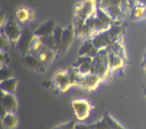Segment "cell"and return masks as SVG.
I'll return each mask as SVG.
<instances>
[{
    "instance_id": "6da1fadb",
    "label": "cell",
    "mask_w": 146,
    "mask_h": 129,
    "mask_svg": "<svg viewBox=\"0 0 146 129\" xmlns=\"http://www.w3.org/2000/svg\"><path fill=\"white\" fill-rule=\"evenodd\" d=\"M109 48L100 49L97 57L93 59L92 62V73L98 75L102 81L108 78L110 71H111L109 65Z\"/></svg>"
},
{
    "instance_id": "7a4b0ae2",
    "label": "cell",
    "mask_w": 146,
    "mask_h": 129,
    "mask_svg": "<svg viewBox=\"0 0 146 129\" xmlns=\"http://www.w3.org/2000/svg\"><path fill=\"white\" fill-rule=\"evenodd\" d=\"M102 81L101 78L95 73H89L87 75L77 74L75 85L84 89L86 92H93L98 88L99 83Z\"/></svg>"
},
{
    "instance_id": "3957f363",
    "label": "cell",
    "mask_w": 146,
    "mask_h": 129,
    "mask_svg": "<svg viewBox=\"0 0 146 129\" xmlns=\"http://www.w3.org/2000/svg\"><path fill=\"white\" fill-rule=\"evenodd\" d=\"M52 87L54 90L59 91V92H66L68 91L69 88L73 86L69 74L67 70H60L57 71L54 74V78L52 81Z\"/></svg>"
},
{
    "instance_id": "277c9868",
    "label": "cell",
    "mask_w": 146,
    "mask_h": 129,
    "mask_svg": "<svg viewBox=\"0 0 146 129\" xmlns=\"http://www.w3.org/2000/svg\"><path fill=\"white\" fill-rule=\"evenodd\" d=\"M35 33L31 31L30 29L27 27H25L22 31V35L20 37L18 42L16 43V49L17 51L24 56L25 54H29V50L31 47V43L33 39L35 38Z\"/></svg>"
},
{
    "instance_id": "5b68a950",
    "label": "cell",
    "mask_w": 146,
    "mask_h": 129,
    "mask_svg": "<svg viewBox=\"0 0 146 129\" xmlns=\"http://www.w3.org/2000/svg\"><path fill=\"white\" fill-rule=\"evenodd\" d=\"M71 107L76 118L79 121L86 120L90 115L92 108L90 102L85 99H75L71 102Z\"/></svg>"
},
{
    "instance_id": "8992f818",
    "label": "cell",
    "mask_w": 146,
    "mask_h": 129,
    "mask_svg": "<svg viewBox=\"0 0 146 129\" xmlns=\"http://www.w3.org/2000/svg\"><path fill=\"white\" fill-rule=\"evenodd\" d=\"M22 29L20 28L17 22L15 21L13 18H11L8 22H6L4 27H2V31L4 34L8 37V38L11 41V45H16V43L18 42L20 37L22 35Z\"/></svg>"
},
{
    "instance_id": "52a82bcc",
    "label": "cell",
    "mask_w": 146,
    "mask_h": 129,
    "mask_svg": "<svg viewBox=\"0 0 146 129\" xmlns=\"http://www.w3.org/2000/svg\"><path fill=\"white\" fill-rule=\"evenodd\" d=\"M22 62L27 69L34 72H38V73H45L48 69V67L40 59L31 54H27L22 56Z\"/></svg>"
},
{
    "instance_id": "ba28073f",
    "label": "cell",
    "mask_w": 146,
    "mask_h": 129,
    "mask_svg": "<svg viewBox=\"0 0 146 129\" xmlns=\"http://www.w3.org/2000/svg\"><path fill=\"white\" fill-rule=\"evenodd\" d=\"M97 8L98 5L96 0H84L82 3L76 5L75 12L77 16L82 18L84 20H86L90 16L96 15Z\"/></svg>"
},
{
    "instance_id": "9c48e42d",
    "label": "cell",
    "mask_w": 146,
    "mask_h": 129,
    "mask_svg": "<svg viewBox=\"0 0 146 129\" xmlns=\"http://www.w3.org/2000/svg\"><path fill=\"white\" fill-rule=\"evenodd\" d=\"M76 36H75L74 26H73V24L68 25L67 28H64L62 44L60 49L57 51V57H63V56L67 54Z\"/></svg>"
},
{
    "instance_id": "30bf717a",
    "label": "cell",
    "mask_w": 146,
    "mask_h": 129,
    "mask_svg": "<svg viewBox=\"0 0 146 129\" xmlns=\"http://www.w3.org/2000/svg\"><path fill=\"white\" fill-rule=\"evenodd\" d=\"M1 106H3L9 113H16L18 110V101L15 95L12 94H6L1 91Z\"/></svg>"
},
{
    "instance_id": "8fae6325",
    "label": "cell",
    "mask_w": 146,
    "mask_h": 129,
    "mask_svg": "<svg viewBox=\"0 0 146 129\" xmlns=\"http://www.w3.org/2000/svg\"><path fill=\"white\" fill-rule=\"evenodd\" d=\"M92 41L94 43V46L98 49H104L108 48L110 45L112 43V39L111 35H110L109 30L100 32L96 34L94 37L92 38Z\"/></svg>"
},
{
    "instance_id": "7c38bea8",
    "label": "cell",
    "mask_w": 146,
    "mask_h": 129,
    "mask_svg": "<svg viewBox=\"0 0 146 129\" xmlns=\"http://www.w3.org/2000/svg\"><path fill=\"white\" fill-rule=\"evenodd\" d=\"M55 27H56L55 22L54 20L50 19L45 22H43L40 26H38V28L34 32L35 36L38 38L45 37V36H51L54 34Z\"/></svg>"
},
{
    "instance_id": "4fadbf2b",
    "label": "cell",
    "mask_w": 146,
    "mask_h": 129,
    "mask_svg": "<svg viewBox=\"0 0 146 129\" xmlns=\"http://www.w3.org/2000/svg\"><path fill=\"white\" fill-rule=\"evenodd\" d=\"M109 65H110V69H111V71H114V70H117V69L124 68L125 65V61L122 57H120L119 55L110 51Z\"/></svg>"
},
{
    "instance_id": "5bb4252c",
    "label": "cell",
    "mask_w": 146,
    "mask_h": 129,
    "mask_svg": "<svg viewBox=\"0 0 146 129\" xmlns=\"http://www.w3.org/2000/svg\"><path fill=\"white\" fill-rule=\"evenodd\" d=\"M18 86V79L13 77L9 80L0 81V89L1 91L5 92L6 94H12L14 95Z\"/></svg>"
},
{
    "instance_id": "9a60e30c",
    "label": "cell",
    "mask_w": 146,
    "mask_h": 129,
    "mask_svg": "<svg viewBox=\"0 0 146 129\" xmlns=\"http://www.w3.org/2000/svg\"><path fill=\"white\" fill-rule=\"evenodd\" d=\"M108 48L111 52H114V54H116L117 55L120 56V57H122L125 62H128L127 52H125V48L124 43H123L122 39L115 41V42H112Z\"/></svg>"
},
{
    "instance_id": "2e32d148",
    "label": "cell",
    "mask_w": 146,
    "mask_h": 129,
    "mask_svg": "<svg viewBox=\"0 0 146 129\" xmlns=\"http://www.w3.org/2000/svg\"><path fill=\"white\" fill-rule=\"evenodd\" d=\"M144 18H146V6L135 3L134 7L131 9L130 19L132 21H139Z\"/></svg>"
},
{
    "instance_id": "e0dca14e",
    "label": "cell",
    "mask_w": 146,
    "mask_h": 129,
    "mask_svg": "<svg viewBox=\"0 0 146 129\" xmlns=\"http://www.w3.org/2000/svg\"><path fill=\"white\" fill-rule=\"evenodd\" d=\"M57 56V52L52 51L48 48H45L43 51L39 54L38 57L44 63L45 65L49 68V67L52 64V61L54 60V58Z\"/></svg>"
},
{
    "instance_id": "ac0fdd59",
    "label": "cell",
    "mask_w": 146,
    "mask_h": 129,
    "mask_svg": "<svg viewBox=\"0 0 146 129\" xmlns=\"http://www.w3.org/2000/svg\"><path fill=\"white\" fill-rule=\"evenodd\" d=\"M2 124L5 129H15L19 124L18 117L15 113H8L2 119Z\"/></svg>"
},
{
    "instance_id": "d6986e66",
    "label": "cell",
    "mask_w": 146,
    "mask_h": 129,
    "mask_svg": "<svg viewBox=\"0 0 146 129\" xmlns=\"http://www.w3.org/2000/svg\"><path fill=\"white\" fill-rule=\"evenodd\" d=\"M46 47L43 44V42L41 40L40 38H38V37H35V38L33 39V41L31 43V47L30 50H29V54H31L35 56H38L39 55V54L44 50Z\"/></svg>"
},
{
    "instance_id": "ffe728a7",
    "label": "cell",
    "mask_w": 146,
    "mask_h": 129,
    "mask_svg": "<svg viewBox=\"0 0 146 129\" xmlns=\"http://www.w3.org/2000/svg\"><path fill=\"white\" fill-rule=\"evenodd\" d=\"M103 9L108 13L109 16L113 20V21L119 20L120 16H122V14L124 13L120 5H111Z\"/></svg>"
},
{
    "instance_id": "44dd1931",
    "label": "cell",
    "mask_w": 146,
    "mask_h": 129,
    "mask_svg": "<svg viewBox=\"0 0 146 129\" xmlns=\"http://www.w3.org/2000/svg\"><path fill=\"white\" fill-rule=\"evenodd\" d=\"M15 17L17 21L23 24H25L26 22H30V9L20 8L15 12Z\"/></svg>"
},
{
    "instance_id": "7402d4cb",
    "label": "cell",
    "mask_w": 146,
    "mask_h": 129,
    "mask_svg": "<svg viewBox=\"0 0 146 129\" xmlns=\"http://www.w3.org/2000/svg\"><path fill=\"white\" fill-rule=\"evenodd\" d=\"M102 117H103L106 121L108 122V124H110L111 129H127L125 127H124L123 125L119 123L118 121H116L115 119L110 114V112L107 110H103V114H102Z\"/></svg>"
},
{
    "instance_id": "603a6c76",
    "label": "cell",
    "mask_w": 146,
    "mask_h": 129,
    "mask_svg": "<svg viewBox=\"0 0 146 129\" xmlns=\"http://www.w3.org/2000/svg\"><path fill=\"white\" fill-rule=\"evenodd\" d=\"M94 43L92 39H85L78 50V56H84L89 54V52L94 48Z\"/></svg>"
},
{
    "instance_id": "cb8c5ba5",
    "label": "cell",
    "mask_w": 146,
    "mask_h": 129,
    "mask_svg": "<svg viewBox=\"0 0 146 129\" xmlns=\"http://www.w3.org/2000/svg\"><path fill=\"white\" fill-rule=\"evenodd\" d=\"M14 76V71L11 67H9L7 65L1 64V68H0V81L11 79Z\"/></svg>"
},
{
    "instance_id": "d4e9b609",
    "label": "cell",
    "mask_w": 146,
    "mask_h": 129,
    "mask_svg": "<svg viewBox=\"0 0 146 129\" xmlns=\"http://www.w3.org/2000/svg\"><path fill=\"white\" fill-rule=\"evenodd\" d=\"M41 40L43 42V44L46 48H48L50 50H52V51L57 52V47H56V43L54 40V36H45V37H41Z\"/></svg>"
},
{
    "instance_id": "484cf974",
    "label": "cell",
    "mask_w": 146,
    "mask_h": 129,
    "mask_svg": "<svg viewBox=\"0 0 146 129\" xmlns=\"http://www.w3.org/2000/svg\"><path fill=\"white\" fill-rule=\"evenodd\" d=\"M63 33H64V28L61 25H56V27L54 29V32L52 36L54 38V40L56 43V47H57V51L61 47L62 44V38H63Z\"/></svg>"
},
{
    "instance_id": "4316f807",
    "label": "cell",
    "mask_w": 146,
    "mask_h": 129,
    "mask_svg": "<svg viewBox=\"0 0 146 129\" xmlns=\"http://www.w3.org/2000/svg\"><path fill=\"white\" fill-rule=\"evenodd\" d=\"M79 74L87 75L92 72V63H84V64L80 65L79 67H74Z\"/></svg>"
},
{
    "instance_id": "83f0119b",
    "label": "cell",
    "mask_w": 146,
    "mask_h": 129,
    "mask_svg": "<svg viewBox=\"0 0 146 129\" xmlns=\"http://www.w3.org/2000/svg\"><path fill=\"white\" fill-rule=\"evenodd\" d=\"M11 43L9 41V39L8 37L4 34L3 32H1V38H0V46H1V52H8L9 49V45Z\"/></svg>"
},
{
    "instance_id": "f1b7e54d",
    "label": "cell",
    "mask_w": 146,
    "mask_h": 129,
    "mask_svg": "<svg viewBox=\"0 0 146 129\" xmlns=\"http://www.w3.org/2000/svg\"><path fill=\"white\" fill-rule=\"evenodd\" d=\"M92 129H111L110 124H108V122L105 120V119L102 117L99 121H97L96 123L90 124Z\"/></svg>"
},
{
    "instance_id": "f546056e",
    "label": "cell",
    "mask_w": 146,
    "mask_h": 129,
    "mask_svg": "<svg viewBox=\"0 0 146 129\" xmlns=\"http://www.w3.org/2000/svg\"><path fill=\"white\" fill-rule=\"evenodd\" d=\"M93 62V58H91L90 56L88 55H84V56H78L77 60L75 61V63H73L72 67H77L80 65L84 64V63H92Z\"/></svg>"
},
{
    "instance_id": "4dcf8cb0",
    "label": "cell",
    "mask_w": 146,
    "mask_h": 129,
    "mask_svg": "<svg viewBox=\"0 0 146 129\" xmlns=\"http://www.w3.org/2000/svg\"><path fill=\"white\" fill-rule=\"evenodd\" d=\"M76 123L74 121H69L68 123H64L54 126L52 129H74Z\"/></svg>"
},
{
    "instance_id": "1f68e13d",
    "label": "cell",
    "mask_w": 146,
    "mask_h": 129,
    "mask_svg": "<svg viewBox=\"0 0 146 129\" xmlns=\"http://www.w3.org/2000/svg\"><path fill=\"white\" fill-rule=\"evenodd\" d=\"M98 52H99V49H98V48H96V47H94L90 52H89V54H87L88 56H90L91 58H93L94 59L95 57H97V55L98 54Z\"/></svg>"
},
{
    "instance_id": "d6a6232c",
    "label": "cell",
    "mask_w": 146,
    "mask_h": 129,
    "mask_svg": "<svg viewBox=\"0 0 146 129\" xmlns=\"http://www.w3.org/2000/svg\"><path fill=\"white\" fill-rule=\"evenodd\" d=\"M74 129H92V127H91V125L79 123V124H75V128Z\"/></svg>"
},
{
    "instance_id": "836d02e7",
    "label": "cell",
    "mask_w": 146,
    "mask_h": 129,
    "mask_svg": "<svg viewBox=\"0 0 146 129\" xmlns=\"http://www.w3.org/2000/svg\"><path fill=\"white\" fill-rule=\"evenodd\" d=\"M141 67H143L146 71V51L143 54V57H142V62H141Z\"/></svg>"
},
{
    "instance_id": "e575fe53",
    "label": "cell",
    "mask_w": 146,
    "mask_h": 129,
    "mask_svg": "<svg viewBox=\"0 0 146 129\" xmlns=\"http://www.w3.org/2000/svg\"><path fill=\"white\" fill-rule=\"evenodd\" d=\"M5 11H1V27H3V25L5 24Z\"/></svg>"
},
{
    "instance_id": "d590c367",
    "label": "cell",
    "mask_w": 146,
    "mask_h": 129,
    "mask_svg": "<svg viewBox=\"0 0 146 129\" xmlns=\"http://www.w3.org/2000/svg\"><path fill=\"white\" fill-rule=\"evenodd\" d=\"M132 1H135V3H137V4H141L146 6V0H132Z\"/></svg>"
},
{
    "instance_id": "8d00e7d4",
    "label": "cell",
    "mask_w": 146,
    "mask_h": 129,
    "mask_svg": "<svg viewBox=\"0 0 146 129\" xmlns=\"http://www.w3.org/2000/svg\"><path fill=\"white\" fill-rule=\"evenodd\" d=\"M142 91H143V95L146 98V86L145 85H142Z\"/></svg>"
},
{
    "instance_id": "74e56055",
    "label": "cell",
    "mask_w": 146,
    "mask_h": 129,
    "mask_svg": "<svg viewBox=\"0 0 146 129\" xmlns=\"http://www.w3.org/2000/svg\"><path fill=\"white\" fill-rule=\"evenodd\" d=\"M101 1H102V0H96V2H97V5H98V6H100Z\"/></svg>"
}]
</instances>
